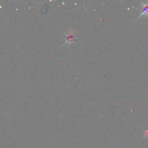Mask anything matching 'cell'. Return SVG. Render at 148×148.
Here are the masks:
<instances>
[{
    "mask_svg": "<svg viewBox=\"0 0 148 148\" xmlns=\"http://www.w3.org/2000/svg\"><path fill=\"white\" fill-rule=\"evenodd\" d=\"M75 34H76V31L73 30H69L68 32V34L64 33V34L66 35V40L65 43L62 45V46H64L65 44L71 45L73 43H75L74 42Z\"/></svg>",
    "mask_w": 148,
    "mask_h": 148,
    "instance_id": "cell-1",
    "label": "cell"
},
{
    "mask_svg": "<svg viewBox=\"0 0 148 148\" xmlns=\"http://www.w3.org/2000/svg\"><path fill=\"white\" fill-rule=\"evenodd\" d=\"M140 3L142 4V9L140 11V13L138 16V18H139L142 16H148V2L146 3L140 2Z\"/></svg>",
    "mask_w": 148,
    "mask_h": 148,
    "instance_id": "cell-2",
    "label": "cell"
},
{
    "mask_svg": "<svg viewBox=\"0 0 148 148\" xmlns=\"http://www.w3.org/2000/svg\"><path fill=\"white\" fill-rule=\"evenodd\" d=\"M145 136H146V137L148 136V130H147L145 132Z\"/></svg>",
    "mask_w": 148,
    "mask_h": 148,
    "instance_id": "cell-3",
    "label": "cell"
}]
</instances>
